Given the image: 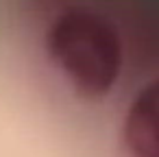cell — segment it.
Wrapping results in <instances>:
<instances>
[{
  "instance_id": "cell-1",
  "label": "cell",
  "mask_w": 159,
  "mask_h": 157,
  "mask_svg": "<svg viewBox=\"0 0 159 157\" xmlns=\"http://www.w3.org/2000/svg\"><path fill=\"white\" fill-rule=\"evenodd\" d=\"M46 50L68 83L87 98L109 94L120 79V33L94 9L72 7L57 16L46 33Z\"/></svg>"
},
{
  "instance_id": "cell-2",
  "label": "cell",
  "mask_w": 159,
  "mask_h": 157,
  "mask_svg": "<svg viewBox=\"0 0 159 157\" xmlns=\"http://www.w3.org/2000/svg\"><path fill=\"white\" fill-rule=\"evenodd\" d=\"M122 140L131 157H159V79L142 87L129 105Z\"/></svg>"
}]
</instances>
